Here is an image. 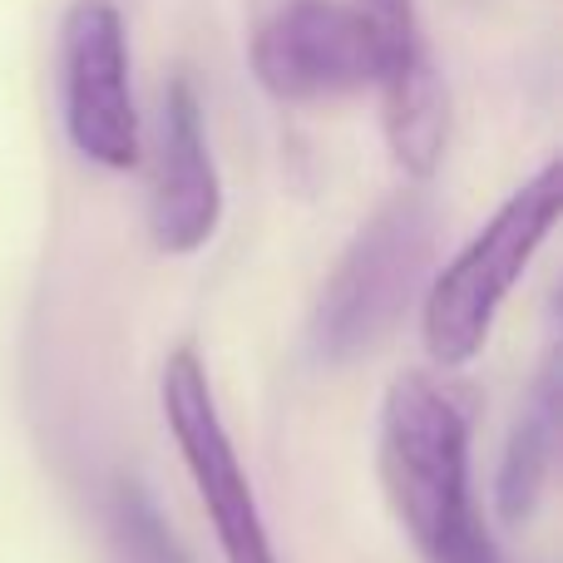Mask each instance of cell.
Returning a JSON list of instances; mask_svg holds the SVG:
<instances>
[{
  "label": "cell",
  "mask_w": 563,
  "mask_h": 563,
  "mask_svg": "<svg viewBox=\"0 0 563 563\" xmlns=\"http://www.w3.org/2000/svg\"><path fill=\"white\" fill-rule=\"evenodd\" d=\"M380 485L426 563H505L470 505V416L426 371L386 386Z\"/></svg>",
  "instance_id": "obj_1"
},
{
  "label": "cell",
  "mask_w": 563,
  "mask_h": 563,
  "mask_svg": "<svg viewBox=\"0 0 563 563\" xmlns=\"http://www.w3.org/2000/svg\"><path fill=\"white\" fill-rule=\"evenodd\" d=\"M563 366L559 351L539 366V380L529 390V400L519 406L515 430L505 440L499 455V475H495V509L505 525H525L534 519L539 499H544L549 470H554V450H559V416H563Z\"/></svg>",
  "instance_id": "obj_9"
},
{
  "label": "cell",
  "mask_w": 563,
  "mask_h": 563,
  "mask_svg": "<svg viewBox=\"0 0 563 563\" xmlns=\"http://www.w3.org/2000/svg\"><path fill=\"white\" fill-rule=\"evenodd\" d=\"M563 213V164L549 158L525 188L505 198L495 218L430 277L420 307V336L440 371H460L485 351L495 317Z\"/></svg>",
  "instance_id": "obj_2"
},
{
  "label": "cell",
  "mask_w": 563,
  "mask_h": 563,
  "mask_svg": "<svg viewBox=\"0 0 563 563\" xmlns=\"http://www.w3.org/2000/svg\"><path fill=\"white\" fill-rule=\"evenodd\" d=\"M223 223V184L208 148L203 104L184 75L168 79L158 99L154 184H148V238L158 253L188 257L213 243Z\"/></svg>",
  "instance_id": "obj_7"
},
{
  "label": "cell",
  "mask_w": 563,
  "mask_h": 563,
  "mask_svg": "<svg viewBox=\"0 0 563 563\" xmlns=\"http://www.w3.org/2000/svg\"><path fill=\"white\" fill-rule=\"evenodd\" d=\"M430 253H435V203L426 194H396L380 213H371L311 307V356L321 366H346L376 351L426 287Z\"/></svg>",
  "instance_id": "obj_3"
},
{
  "label": "cell",
  "mask_w": 563,
  "mask_h": 563,
  "mask_svg": "<svg viewBox=\"0 0 563 563\" xmlns=\"http://www.w3.org/2000/svg\"><path fill=\"white\" fill-rule=\"evenodd\" d=\"M380 40L366 5L282 0L253 35V75L282 104H327L376 85Z\"/></svg>",
  "instance_id": "obj_5"
},
{
  "label": "cell",
  "mask_w": 563,
  "mask_h": 563,
  "mask_svg": "<svg viewBox=\"0 0 563 563\" xmlns=\"http://www.w3.org/2000/svg\"><path fill=\"white\" fill-rule=\"evenodd\" d=\"M109 539H114L119 563H194L134 479H119L109 495Z\"/></svg>",
  "instance_id": "obj_10"
},
{
  "label": "cell",
  "mask_w": 563,
  "mask_h": 563,
  "mask_svg": "<svg viewBox=\"0 0 563 563\" xmlns=\"http://www.w3.org/2000/svg\"><path fill=\"white\" fill-rule=\"evenodd\" d=\"M158 406H164L168 435H174L178 455H184L188 479H194L198 499H203V515L218 534L223 563H277L273 534H267V519L253 495V479L243 475V460H238L233 440H228L208 371L194 346H178L164 361Z\"/></svg>",
  "instance_id": "obj_4"
},
{
  "label": "cell",
  "mask_w": 563,
  "mask_h": 563,
  "mask_svg": "<svg viewBox=\"0 0 563 563\" xmlns=\"http://www.w3.org/2000/svg\"><path fill=\"white\" fill-rule=\"evenodd\" d=\"M371 20H376L380 40V109H386V144L390 158L406 168L416 184H426L445 158V134H450V99L435 75L426 30H420L416 0H366Z\"/></svg>",
  "instance_id": "obj_8"
},
{
  "label": "cell",
  "mask_w": 563,
  "mask_h": 563,
  "mask_svg": "<svg viewBox=\"0 0 563 563\" xmlns=\"http://www.w3.org/2000/svg\"><path fill=\"white\" fill-rule=\"evenodd\" d=\"M59 85L65 134L89 164L129 174L144 158L139 109L129 89L124 20L109 0H75L59 20Z\"/></svg>",
  "instance_id": "obj_6"
}]
</instances>
